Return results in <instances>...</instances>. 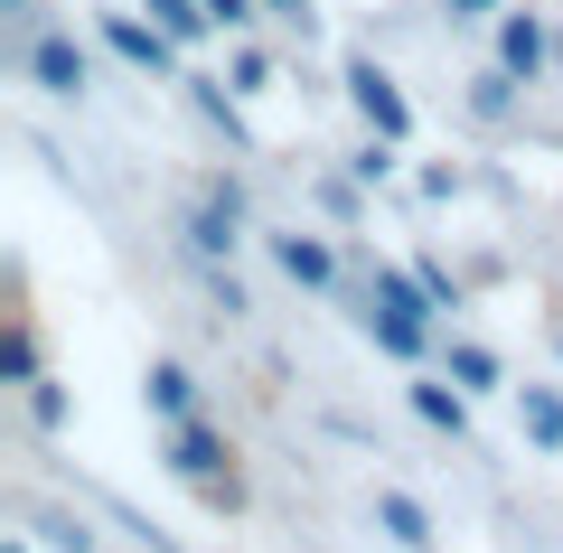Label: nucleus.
Here are the masks:
<instances>
[{
    "label": "nucleus",
    "instance_id": "obj_1",
    "mask_svg": "<svg viewBox=\"0 0 563 553\" xmlns=\"http://www.w3.org/2000/svg\"><path fill=\"white\" fill-rule=\"evenodd\" d=\"M169 469H179L188 488L207 497V507H225V516L244 507V478H235V451H225V432H207L198 413H188V422H169Z\"/></svg>",
    "mask_w": 563,
    "mask_h": 553
},
{
    "label": "nucleus",
    "instance_id": "obj_2",
    "mask_svg": "<svg viewBox=\"0 0 563 553\" xmlns=\"http://www.w3.org/2000/svg\"><path fill=\"white\" fill-rule=\"evenodd\" d=\"M20 76L38 85V95L76 103L85 85H95V57H85V38H76V29H38V38H29V57H20Z\"/></svg>",
    "mask_w": 563,
    "mask_h": 553
},
{
    "label": "nucleus",
    "instance_id": "obj_3",
    "mask_svg": "<svg viewBox=\"0 0 563 553\" xmlns=\"http://www.w3.org/2000/svg\"><path fill=\"white\" fill-rule=\"evenodd\" d=\"M347 103H357V122L376 141H413V103H404V85L376 57H347Z\"/></svg>",
    "mask_w": 563,
    "mask_h": 553
},
{
    "label": "nucleus",
    "instance_id": "obj_4",
    "mask_svg": "<svg viewBox=\"0 0 563 553\" xmlns=\"http://www.w3.org/2000/svg\"><path fill=\"white\" fill-rule=\"evenodd\" d=\"M103 47H113L122 66H141V76H179V38H169L161 20H132V10H103Z\"/></svg>",
    "mask_w": 563,
    "mask_h": 553
},
{
    "label": "nucleus",
    "instance_id": "obj_5",
    "mask_svg": "<svg viewBox=\"0 0 563 553\" xmlns=\"http://www.w3.org/2000/svg\"><path fill=\"white\" fill-rule=\"evenodd\" d=\"M544 57H554V38H544L536 10H498V66H507V76L536 85V76H544Z\"/></svg>",
    "mask_w": 563,
    "mask_h": 553
},
{
    "label": "nucleus",
    "instance_id": "obj_6",
    "mask_svg": "<svg viewBox=\"0 0 563 553\" xmlns=\"http://www.w3.org/2000/svg\"><path fill=\"white\" fill-rule=\"evenodd\" d=\"M366 338H376V347L385 356H395V366H422V347H432V319H404V310H385V300L376 291H366Z\"/></svg>",
    "mask_w": 563,
    "mask_h": 553
},
{
    "label": "nucleus",
    "instance_id": "obj_7",
    "mask_svg": "<svg viewBox=\"0 0 563 553\" xmlns=\"http://www.w3.org/2000/svg\"><path fill=\"white\" fill-rule=\"evenodd\" d=\"M235 225H244V198H235V188L217 178V188H207V207L188 217V244H198V254L217 263V254H235Z\"/></svg>",
    "mask_w": 563,
    "mask_h": 553
},
{
    "label": "nucleus",
    "instance_id": "obj_8",
    "mask_svg": "<svg viewBox=\"0 0 563 553\" xmlns=\"http://www.w3.org/2000/svg\"><path fill=\"white\" fill-rule=\"evenodd\" d=\"M273 263L301 291H339V254H329V235H273Z\"/></svg>",
    "mask_w": 563,
    "mask_h": 553
},
{
    "label": "nucleus",
    "instance_id": "obj_9",
    "mask_svg": "<svg viewBox=\"0 0 563 553\" xmlns=\"http://www.w3.org/2000/svg\"><path fill=\"white\" fill-rule=\"evenodd\" d=\"M141 403H151L161 422H188V413H198V385H188L179 356H151V376H141Z\"/></svg>",
    "mask_w": 563,
    "mask_h": 553
},
{
    "label": "nucleus",
    "instance_id": "obj_10",
    "mask_svg": "<svg viewBox=\"0 0 563 553\" xmlns=\"http://www.w3.org/2000/svg\"><path fill=\"white\" fill-rule=\"evenodd\" d=\"M413 413L432 422V432H451V441H470V395L451 376H413Z\"/></svg>",
    "mask_w": 563,
    "mask_h": 553
},
{
    "label": "nucleus",
    "instance_id": "obj_11",
    "mask_svg": "<svg viewBox=\"0 0 563 553\" xmlns=\"http://www.w3.org/2000/svg\"><path fill=\"white\" fill-rule=\"evenodd\" d=\"M38 376H47V366H38V319L10 310V338H0V385H20V395H29Z\"/></svg>",
    "mask_w": 563,
    "mask_h": 553
},
{
    "label": "nucleus",
    "instance_id": "obj_12",
    "mask_svg": "<svg viewBox=\"0 0 563 553\" xmlns=\"http://www.w3.org/2000/svg\"><path fill=\"white\" fill-rule=\"evenodd\" d=\"M376 526L395 534L404 553H432V516H422V507H413L404 488H376Z\"/></svg>",
    "mask_w": 563,
    "mask_h": 553
},
{
    "label": "nucleus",
    "instance_id": "obj_13",
    "mask_svg": "<svg viewBox=\"0 0 563 553\" xmlns=\"http://www.w3.org/2000/svg\"><path fill=\"white\" fill-rule=\"evenodd\" d=\"M517 413H526V432H536L544 451H563V395L554 385H517Z\"/></svg>",
    "mask_w": 563,
    "mask_h": 553
},
{
    "label": "nucleus",
    "instance_id": "obj_14",
    "mask_svg": "<svg viewBox=\"0 0 563 553\" xmlns=\"http://www.w3.org/2000/svg\"><path fill=\"white\" fill-rule=\"evenodd\" d=\"M141 10H151V20H161L179 47H198L207 29H217V20H207V0H141Z\"/></svg>",
    "mask_w": 563,
    "mask_h": 553
},
{
    "label": "nucleus",
    "instance_id": "obj_15",
    "mask_svg": "<svg viewBox=\"0 0 563 553\" xmlns=\"http://www.w3.org/2000/svg\"><path fill=\"white\" fill-rule=\"evenodd\" d=\"M470 113H479V122H507V113H517V76H507V66L470 76Z\"/></svg>",
    "mask_w": 563,
    "mask_h": 553
},
{
    "label": "nucleus",
    "instance_id": "obj_16",
    "mask_svg": "<svg viewBox=\"0 0 563 553\" xmlns=\"http://www.w3.org/2000/svg\"><path fill=\"white\" fill-rule=\"evenodd\" d=\"M451 385H461V395H498V356L461 338V347H451Z\"/></svg>",
    "mask_w": 563,
    "mask_h": 553
},
{
    "label": "nucleus",
    "instance_id": "obj_17",
    "mask_svg": "<svg viewBox=\"0 0 563 553\" xmlns=\"http://www.w3.org/2000/svg\"><path fill=\"white\" fill-rule=\"evenodd\" d=\"M235 95H273V57L263 47H235Z\"/></svg>",
    "mask_w": 563,
    "mask_h": 553
},
{
    "label": "nucleus",
    "instance_id": "obj_18",
    "mask_svg": "<svg viewBox=\"0 0 563 553\" xmlns=\"http://www.w3.org/2000/svg\"><path fill=\"white\" fill-rule=\"evenodd\" d=\"M0 20H10V57H29V38H38V0H0Z\"/></svg>",
    "mask_w": 563,
    "mask_h": 553
},
{
    "label": "nucleus",
    "instance_id": "obj_19",
    "mask_svg": "<svg viewBox=\"0 0 563 553\" xmlns=\"http://www.w3.org/2000/svg\"><path fill=\"white\" fill-rule=\"evenodd\" d=\"M47 544L57 553H95V534H85V516H47Z\"/></svg>",
    "mask_w": 563,
    "mask_h": 553
},
{
    "label": "nucleus",
    "instance_id": "obj_20",
    "mask_svg": "<svg viewBox=\"0 0 563 553\" xmlns=\"http://www.w3.org/2000/svg\"><path fill=\"white\" fill-rule=\"evenodd\" d=\"M29 413H38L47 432H57V422H66V385H47V376H38V385H29Z\"/></svg>",
    "mask_w": 563,
    "mask_h": 553
},
{
    "label": "nucleus",
    "instance_id": "obj_21",
    "mask_svg": "<svg viewBox=\"0 0 563 553\" xmlns=\"http://www.w3.org/2000/svg\"><path fill=\"white\" fill-rule=\"evenodd\" d=\"M207 20H217V29H254L263 0H207Z\"/></svg>",
    "mask_w": 563,
    "mask_h": 553
},
{
    "label": "nucleus",
    "instance_id": "obj_22",
    "mask_svg": "<svg viewBox=\"0 0 563 553\" xmlns=\"http://www.w3.org/2000/svg\"><path fill=\"white\" fill-rule=\"evenodd\" d=\"M263 10H273V20H291V29H301V38H310V29H320V0H263Z\"/></svg>",
    "mask_w": 563,
    "mask_h": 553
},
{
    "label": "nucleus",
    "instance_id": "obj_23",
    "mask_svg": "<svg viewBox=\"0 0 563 553\" xmlns=\"http://www.w3.org/2000/svg\"><path fill=\"white\" fill-rule=\"evenodd\" d=\"M451 20H498V0H451Z\"/></svg>",
    "mask_w": 563,
    "mask_h": 553
}]
</instances>
